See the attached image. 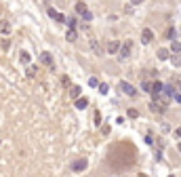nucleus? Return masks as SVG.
Masks as SVG:
<instances>
[{
  "instance_id": "nucleus-1",
  "label": "nucleus",
  "mask_w": 181,
  "mask_h": 177,
  "mask_svg": "<svg viewBox=\"0 0 181 177\" xmlns=\"http://www.w3.org/2000/svg\"><path fill=\"white\" fill-rule=\"evenodd\" d=\"M131 49H133V40H124L122 47L118 49V57H120V59H126V57L131 55Z\"/></svg>"
},
{
  "instance_id": "nucleus-2",
  "label": "nucleus",
  "mask_w": 181,
  "mask_h": 177,
  "mask_svg": "<svg viewBox=\"0 0 181 177\" xmlns=\"http://www.w3.org/2000/svg\"><path fill=\"white\" fill-rule=\"evenodd\" d=\"M118 88H120V91H124L128 97H135V95H137V88H135L133 84H128V82H124V80L118 82Z\"/></svg>"
},
{
  "instance_id": "nucleus-3",
  "label": "nucleus",
  "mask_w": 181,
  "mask_h": 177,
  "mask_svg": "<svg viewBox=\"0 0 181 177\" xmlns=\"http://www.w3.org/2000/svg\"><path fill=\"white\" fill-rule=\"evenodd\" d=\"M86 165H88L86 158H78V160H74V165H72V171H76V173H78V171H84Z\"/></svg>"
},
{
  "instance_id": "nucleus-4",
  "label": "nucleus",
  "mask_w": 181,
  "mask_h": 177,
  "mask_svg": "<svg viewBox=\"0 0 181 177\" xmlns=\"http://www.w3.org/2000/svg\"><path fill=\"white\" fill-rule=\"evenodd\" d=\"M152 40H154V32L145 28V30H143V34H141V42H143V44H150Z\"/></svg>"
},
{
  "instance_id": "nucleus-5",
  "label": "nucleus",
  "mask_w": 181,
  "mask_h": 177,
  "mask_svg": "<svg viewBox=\"0 0 181 177\" xmlns=\"http://www.w3.org/2000/svg\"><path fill=\"white\" fill-rule=\"evenodd\" d=\"M40 61H42L44 65H49V68H51V65H53V55H51L49 51H44V53L40 55Z\"/></svg>"
},
{
  "instance_id": "nucleus-6",
  "label": "nucleus",
  "mask_w": 181,
  "mask_h": 177,
  "mask_svg": "<svg viewBox=\"0 0 181 177\" xmlns=\"http://www.w3.org/2000/svg\"><path fill=\"white\" fill-rule=\"evenodd\" d=\"M162 88H164V86H162L160 82H158V80H154V82H152V95H154V97H158V95L162 93Z\"/></svg>"
},
{
  "instance_id": "nucleus-7",
  "label": "nucleus",
  "mask_w": 181,
  "mask_h": 177,
  "mask_svg": "<svg viewBox=\"0 0 181 177\" xmlns=\"http://www.w3.org/2000/svg\"><path fill=\"white\" fill-rule=\"evenodd\" d=\"M118 49H120V42L118 40H109L107 42V53H118Z\"/></svg>"
},
{
  "instance_id": "nucleus-8",
  "label": "nucleus",
  "mask_w": 181,
  "mask_h": 177,
  "mask_svg": "<svg viewBox=\"0 0 181 177\" xmlns=\"http://www.w3.org/2000/svg\"><path fill=\"white\" fill-rule=\"evenodd\" d=\"M49 17H53L55 21H59V23H65V17H63L61 13H57V11H53V9H49Z\"/></svg>"
},
{
  "instance_id": "nucleus-9",
  "label": "nucleus",
  "mask_w": 181,
  "mask_h": 177,
  "mask_svg": "<svg viewBox=\"0 0 181 177\" xmlns=\"http://www.w3.org/2000/svg\"><path fill=\"white\" fill-rule=\"evenodd\" d=\"M74 105H76L78 110H84V108L88 105V99H86V97H78V99L74 101Z\"/></svg>"
},
{
  "instance_id": "nucleus-10",
  "label": "nucleus",
  "mask_w": 181,
  "mask_h": 177,
  "mask_svg": "<svg viewBox=\"0 0 181 177\" xmlns=\"http://www.w3.org/2000/svg\"><path fill=\"white\" fill-rule=\"evenodd\" d=\"M76 36H78V34H76V30H74V28H70V30H67V34H65V40H67V42H74V40H76Z\"/></svg>"
},
{
  "instance_id": "nucleus-11",
  "label": "nucleus",
  "mask_w": 181,
  "mask_h": 177,
  "mask_svg": "<svg viewBox=\"0 0 181 177\" xmlns=\"http://www.w3.org/2000/svg\"><path fill=\"white\" fill-rule=\"evenodd\" d=\"M80 91H82L80 86H72V91H70V97H72V99H78V97H80Z\"/></svg>"
},
{
  "instance_id": "nucleus-12",
  "label": "nucleus",
  "mask_w": 181,
  "mask_h": 177,
  "mask_svg": "<svg viewBox=\"0 0 181 177\" xmlns=\"http://www.w3.org/2000/svg\"><path fill=\"white\" fill-rule=\"evenodd\" d=\"M76 13H78V15H84V13H86V4H84V2H76Z\"/></svg>"
},
{
  "instance_id": "nucleus-13",
  "label": "nucleus",
  "mask_w": 181,
  "mask_h": 177,
  "mask_svg": "<svg viewBox=\"0 0 181 177\" xmlns=\"http://www.w3.org/2000/svg\"><path fill=\"white\" fill-rule=\"evenodd\" d=\"M19 59H21V63H30V59H32V57H30V53H28V51H21Z\"/></svg>"
},
{
  "instance_id": "nucleus-14",
  "label": "nucleus",
  "mask_w": 181,
  "mask_h": 177,
  "mask_svg": "<svg viewBox=\"0 0 181 177\" xmlns=\"http://www.w3.org/2000/svg\"><path fill=\"white\" fill-rule=\"evenodd\" d=\"M162 91L166 93V97H173V95H175V86H173V84H166V86L162 88Z\"/></svg>"
},
{
  "instance_id": "nucleus-15",
  "label": "nucleus",
  "mask_w": 181,
  "mask_h": 177,
  "mask_svg": "<svg viewBox=\"0 0 181 177\" xmlns=\"http://www.w3.org/2000/svg\"><path fill=\"white\" fill-rule=\"evenodd\" d=\"M171 51H173V53H179V51H181V42H179V40H173V42H171Z\"/></svg>"
},
{
  "instance_id": "nucleus-16",
  "label": "nucleus",
  "mask_w": 181,
  "mask_h": 177,
  "mask_svg": "<svg viewBox=\"0 0 181 177\" xmlns=\"http://www.w3.org/2000/svg\"><path fill=\"white\" fill-rule=\"evenodd\" d=\"M0 32H2V34H9L11 32V28H9L7 21H0Z\"/></svg>"
},
{
  "instance_id": "nucleus-17",
  "label": "nucleus",
  "mask_w": 181,
  "mask_h": 177,
  "mask_svg": "<svg viewBox=\"0 0 181 177\" xmlns=\"http://www.w3.org/2000/svg\"><path fill=\"white\" fill-rule=\"evenodd\" d=\"M158 59H162V61L169 59V51L166 49H160V51H158Z\"/></svg>"
},
{
  "instance_id": "nucleus-18",
  "label": "nucleus",
  "mask_w": 181,
  "mask_h": 177,
  "mask_svg": "<svg viewBox=\"0 0 181 177\" xmlns=\"http://www.w3.org/2000/svg\"><path fill=\"white\" fill-rule=\"evenodd\" d=\"M97 88H99V93H101V95H105V93H107V91H109V86H107V84H105V82H101V84H99V86H97Z\"/></svg>"
},
{
  "instance_id": "nucleus-19",
  "label": "nucleus",
  "mask_w": 181,
  "mask_h": 177,
  "mask_svg": "<svg viewBox=\"0 0 181 177\" xmlns=\"http://www.w3.org/2000/svg\"><path fill=\"white\" fill-rule=\"evenodd\" d=\"M141 88H143V91H147V93H152V82H150V80H145V82L141 84Z\"/></svg>"
},
{
  "instance_id": "nucleus-20",
  "label": "nucleus",
  "mask_w": 181,
  "mask_h": 177,
  "mask_svg": "<svg viewBox=\"0 0 181 177\" xmlns=\"http://www.w3.org/2000/svg\"><path fill=\"white\" fill-rule=\"evenodd\" d=\"M65 26H67V28H76V19H74V17L65 19Z\"/></svg>"
},
{
  "instance_id": "nucleus-21",
  "label": "nucleus",
  "mask_w": 181,
  "mask_h": 177,
  "mask_svg": "<svg viewBox=\"0 0 181 177\" xmlns=\"http://www.w3.org/2000/svg\"><path fill=\"white\" fill-rule=\"evenodd\" d=\"M137 116H139V112H137L135 108H131V110H128V118H137Z\"/></svg>"
},
{
  "instance_id": "nucleus-22",
  "label": "nucleus",
  "mask_w": 181,
  "mask_h": 177,
  "mask_svg": "<svg viewBox=\"0 0 181 177\" xmlns=\"http://www.w3.org/2000/svg\"><path fill=\"white\" fill-rule=\"evenodd\" d=\"M36 74H38V68H28V76L30 78H34Z\"/></svg>"
},
{
  "instance_id": "nucleus-23",
  "label": "nucleus",
  "mask_w": 181,
  "mask_h": 177,
  "mask_svg": "<svg viewBox=\"0 0 181 177\" xmlns=\"http://www.w3.org/2000/svg\"><path fill=\"white\" fill-rule=\"evenodd\" d=\"M166 36L173 40V38H175V30H173V28H169V30H166Z\"/></svg>"
},
{
  "instance_id": "nucleus-24",
  "label": "nucleus",
  "mask_w": 181,
  "mask_h": 177,
  "mask_svg": "<svg viewBox=\"0 0 181 177\" xmlns=\"http://www.w3.org/2000/svg\"><path fill=\"white\" fill-rule=\"evenodd\" d=\"M88 84H90V86H99V80H97V78H90Z\"/></svg>"
},
{
  "instance_id": "nucleus-25",
  "label": "nucleus",
  "mask_w": 181,
  "mask_h": 177,
  "mask_svg": "<svg viewBox=\"0 0 181 177\" xmlns=\"http://www.w3.org/2000/svg\"><path fill=\"white\" fill-rule=\"evenodd\" d=\"M82 19H84V21H90V19H93V15H90V13H88V11H86V13H84V15H82Z\"/></svg>"
},
{
  "instance_id": "nucleus-26",
  "label": "nucleus",
  "mask_w": 181,
  "mask_h": 177,
  "mask_svg": "<svg viewBox=\"0 0 181 177\" xmlns=\"http://www.w3.org/2000/svg\"><path fill=\"white\" fill-rule=\"evenodd\" d=\"M95 122L101 124V114H99V112H95Z\"/></svg>"
},
{
  "instance_id": "nucleus-27",
  "label": "nucleus",
  "mask_w": 181,
  "mask_h": 177,
  "mask_svg": "<svg viewBox=\"0 0 181 177\" xmlns=\"http://www.w3.org/2000/svg\"><path fill=\"white\" fill-rule=\"evenodd\" d=\"M173 99H175L177 103H181V93H175V95H173Z\"/></svg>"
},
{
  "instance_id": "nucleus-28",
  "label": "nucleus",
  "mask_w": 181,
  "mask_h": 177,
  "mask_svg": "<svg viewBox=\"0 0 181 177\" xmlns=\"http://www.w3.org/2000/svg\"><path fill=\"white\" fill-rule=\"evenodd\" d=\"M93 49H95L97 53H101V49H99V44H97V40H93Z\"/></svg>"
},
{
  "instance_id": "nucleus-29",
  "label": "nucleus",
  "mask_w": 181,
  "mask_h": 177,
  "mask_svg": "<svg viewBox=\"0 0 181 177\" xmlns=\"http://www.w3.org/2000/svg\"><path fill=\"white\" fill-rule=\"evenodd\" d=\"M173 63L175 65H181V57H173Z\"/></svg>"
},
{
  "instance_id": "nucleus-30",
  "label": "nucleus",
  "mask_w": 181,
  "mask_h": 177,
  "mask_svg": "<svg viewBox=\"0 0 181 177\" xmlns=\"http://www.w3.org/2000/svg\"><path fill=\"white\" fill-rule=\"evenodd\" d=\"M177 137H181V127H179V129H177Z\"/></svg>"
},
{
  "instance_id": "nucleus-31",
  "label": "nucleus",
  "mask_w": 181,
  "mask_h": 177,
  "mask_svg": "<svg viewBox=\"0 0 181 177\" xmlns=\"http://www.w3.org/2000/svg\"><path fill=\"white\" fill-rule=\"evenodd\" d=\"M131 2H133V4H139V2H141V0H131Z\"/></svg>"
},
{
  "instance_id": "nucleus-32",
  "label": "nucleus",
  "mask_w": 181,
  "mask_h": 177,
  "mask_svg": "<svg viewBox=\"0 0 181 177\" xmlns=\"http://www.w3.org/2000/svg\"><path fill=\"white\" fill-rule=\"evenodd\" d=\"M177 148H179V152H181V141H179V146H177Z\"/></svg>"
}]
</instances>
